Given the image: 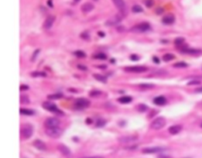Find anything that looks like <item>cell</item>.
<instances>
[{"instance_id": "obj_15", "label": "cell", "mask_w": 202, "mask_h": 158, "mask_svg": "<svg viewBox=\"0 0 202 158\" xmlns=\"http://www.w3.org/2000/svg\"><path fill=\"white\" fill-rule=\"evenodd\" d=\"M113 1L114 3H115V6H117V8L121 11L122 14L125 13V10H126V4L124 3L123 0H113Z\"/></svg>"}, {"instance_id": "obj_7", "label": "cell", "mask_w": 202, "mask_h": 158, "mask_svg": "<svg viewBox=\"0 0 202 158\" xmlns=\"http://www.w3.org/2000/svg\"><path fill=\"white\" fill-rule=\"evenodd\" d=\"M43 108L48 112H51L62 114V112L58 109V107L55 104H54L53 103H51V102H44L43 104Z\"/></svg>"}, {"instance_id": "obj_11", "label": "cell", "mask_w": 202, "mask_h": 158, "mask_svg": "<svg viewBox=\"0 0 202 158\" xmlns=\"http://www.w3.org/2000/svg\"><path fill=\"white\" fill-rule=\"evenodd\" d=\"M181 51L185 54H189V55H195V54H198L201 51L199 49H195V48H190L187 46H184L181 48Z\"/></svg>"}, {"instance_id": "obj_8", "label": "cell", "mask_w": 202, "mask_h": 158, "mask_svg": "<svg viewBox=\"0 0 202 158\" xmlns=\"http://www.w3.org/2000/svg\"><path fill=\"white\" fill-rule=\"evenodd\" d=\"M125 70L129 73H143L148 70L146 66H127L125 68Z\"/></svg>"}, {"instance_id": "obj_13", "label": "cell", "mask_w": 202, "mask_h": 158, "mask_svg": "<svg viewBox=\"0 0 202 158\" xmlns=\"http://www.w3.org/2000/svg\"><path fill=\"white\" fill-rule=\"evenodd\" d=\"M153 103L156 104V105L158 106H163L167 104V99L164 96H159V97H156V98H154L153 100Z\"/></svg>"}, {"instance_id": "obj_5", "label": "cell", "mask_w": 202, "mask_h": 158, "mask_svg": "<svg viewBox=\"0 0 202 158\" xmlns=\"http://www.w3.org/2000/svg\"><path fill=\"white\" fill-rule=\"evenodd\" d=\"M150 29V25L148 22H142L140 23L139 25H137L134 26L131 30L135 33H143V32H146Z\"/></svg>"}, {"instance_id": "obj_21", "label": "cell", "mask_w": 202, "mask_h": 158, "mask_svg": "<svg viewBox=\"0 0 202 158\" xmlns=\"http://www.w3.org/2000/svg\"><path fill=\"white\" fill-rule=\"evenodd\" d=\"M20 113L21 115H25V116H32L34 114V112L28 108H21Z\"/></svg>"}, {"instance_id": "obj_17", "label": "cell", "mask_w": 202, "mask_h": 158, "mask_svg": "<svg viewBox=\"0 0 202 158\" xmlns=\"http://www.w3.org/2000/svg\"><path fill=\"white\" fill-rule=\"evenodd\" d=\"M58 150L61 152V153H63L64 156H66V157L70 156L71 152H70V149H69L66 146H65V145L61 144V145H59V146H58Z\"/></svg>"}, {"instance_id": "obj_20", "label": "cell", "mask_w": 202, "mask_h": 158, "mask_svg": "<svg viewBox=\"0 0 202 158\" xmlns=\"http://www.w3.org/2000/svg\"><path fill=\"white\" fill-rule=\"evenodd\" d=\"M122 104H129L132 101V98L129 96H124V97H122L118 100Z\"/></svg>"}, {"instance_id": "obj_44", "label": "cell", "mask_w": 202, "mask_h": 158, "mask_svg": "<svg viewBox=\"0 0 202 158\" xmlns=\"http://www.w3.org/2000/svg\"><path fill=\"white\" fill-rule=\"evenodd\" d=\"M152 60H153V62H154L155 63H159V58H157V57H156V56H154V57H153Z\"/></svg>"}, {"instance_id": "obj_51", "label": "cell", "mask_w": 202, "mask_h": 158, "mask_svg": "<svg viewBox=\"0 0 202 158\" xmlns=\"http://www.w3.org/2000/svg\"><path fill=\"white\" fill-rule=\"evenodd\" d=\"M79 1H80V0H74V2H77V3H78V2H79Z\"/></svg>"}, {"instance_id": "obj_46", "label": "cell", "mask_w": 202, "mask_h": 158, "mask_svg": "<svg viewBox=\"0 0 202 158\" xmlns=\"http://www.w3.org/2000/svg\"><path fill=\"white\" fill-rule=\"evenodd\" d=\"M158 158H171V157L167 155H159V157H158Z\"/></svg>"}, {"instance_id": "obj_25", "label": "cell", "mask_w": 202, "mask_h": 158, "mask_svg": "<svg viewBox=\"0 0 202 158\" xmlns=\"http://www.w3.org/2000/svg\"><path fill=\"white\" fill-rule=\"evenodd\" d=\"M93 58L96 59H100V60H105L107 59V55L104 53H98L94 55Z\"/></svg>"}, {"instance_id": "obj_50", "label": "cell", "mask_w": 202, "mask_h": 158, "mask_svg": "<svg viewBox=\"0 0 202 158\" xmlns=\"http://www.w3.org/2000/svg\"><path fill=\"white\" fill-rule=\"evenodd\" d=\"M88 158H102L100 157H88Z\"/></svg>"}, {"instance_id": "obj_9", "label": "cell", "mask_w": 202, "mask_h": 158, "mask_svg": "<svg viewBox=\"0 0 202 158\" xmlns=\"http://www.w3.org/2000/svg\"><path fill=\"white\" fill-rule=\"evenodd\" d=\"M55 18L54 16H48V18H46L44 23H43V28L46 29H51V28L52 27V25H53V23L54 21H55Z\"/></svg>"}, {"instance_id": "obj_27", "label": "cell", "mask_w": 202, "mask_h": 158, "mask_svg": "<svg viewBox=\"0 0 202 158\" xmlns=\"http://www.w3.org/2000/svg\"><path fill=\"white\" fill-rule=\"evenodd\" d=\"M139 86L142 89H147L153 88V87H154V85H153V84H150V83H142Z\"/></svg>"}, {"instance_id": "obj_3", "label": "cell", "mask_w": 202, "mask_h": 158, "mask_svg": "<svg viewBox=\"0 0 202 158\" xmlns=\"http://www.w3.org/2000/svg\"><path fill=\"white\" fill-rule=\"evenodd\" d=\"M90 105V101L85 98H79L75 101V107L79 110L85 109Z\"/></svg>"}, {"instance_id": "obj_45", "label": "cell", "mask_w": 202, "mask_h": 158, "mask_svg": "<svg viewBox=\"0 0 202 158\" xmlns=\"http://www.w3.org/2000/svg\"><path fill=\"white\" fill-rule=\"evenodd\" d=\"M48 5L50 7H53V3H52V0H48Z\"/></svg>"}, {"instance_id": "obj_18", "label": "cell", "mask_w": 202, "mask_h": 158, "mask_svg": "<svg viewBox=\"0 0 202 158\" xmlns=\"http://www.w3.org/2000/svg\"><path fill=\"white\" fill-rule=\"evenodd\" d=\"M182 126L174 125L171 126V127H170L169 129H168V131H169V133L171 134H179L180 131H182Z\"/></svg>"}, {"instance_id": "obj_22", "label": "cell", "mask_w": 202, "mask_h": 158, "mask_svg": "<svg viewBox=\"0 0 202 158\" xmlns=\"http://www.w3.org/2000/svg\"><path fill=\"white\" fill-rule=\"evenodd\" d=\"M175 59V55H174L173 54H171V53H167V54H165V55L163 56V59L165 62H170V61L173 60Z\"/></svg>"}, {"instance_id": "obj_14", "label": "cell", "mask_w": 202, "mask_h": 158, "mask_svg": "<svg viewBox=\"0 0 202 158\" xmlns=\"http://www.w3.org/2000/svg\"><path fill=\"white\" fill-rule=\"evenodd\" d=\"M33 146H35L36 148L37 149L41 150V151L46 150V149H47V146H46L45 143L43 142H42L41 140H40V139H37V140L34 141V142H33Z\"/></svg>"}, {"instance_id": "obj_35", "label": "cell", "mask_w": 202, "mask_h": 158, "mask_svg": "<svg viewBox=\"0 0 202 158\" xmlns=\"http://www.w3.org/2000/svg\"><path fill=\"white\" fill-rule=\"evenodd\" d=\"M105 124H106V122H105V120H104V119H98L96 123V127H104Z\"/></svg>"}, {"instance_id": "obj_47", "label": "cell", "mask_w": 202, "mask_h": 158, "mask_svg": "<svg viewBox=\"0 0 202 158\" xmlns=\"http://www.w3.org/2000/svg\"><path fill=\"white\" fill-rule=\"evenodd\" d=\"M196 93H202V86L201 87H200V88H198V89H196Z\"/></svg>"}, {"instance_id": "obj_49", "label": "cell", "mask_w": 202, "mask_h": 158, "mask_svg": "<svg viewBox=\"0 0 202 158\" xmlns=\"http://www.w3.org/2000/svg\"><path fill=\"white\" fill-rule=\"evenodd\" d=\"M98 35L100 36L104 37V36H105V34H104V33H103V32H98Z\"/></svg>"}, {"instance_id": "obj_36", "label": "cell", "mask_w": 202, "mask_h": 158, "mask_svg": "<svg viewBox=\"0 0 202 158\" xmlns=\"http://www.w3.org/2000/svg\"><path fill=\"white\" fill-rule=\"evenodd\" d=\"M90 96L92 97H99L101 94V92L99 90H92L90 92Z\"/></svg>"}, {"instance_id": "obj_42", "label": "cell", "mask_w": 202, "mask_h": 158, "mask_svg": "<svg viewBox=\"0 0 202 158\" xmlns=\"http://www.w3.org/2000/svg\"><path fill=\"white\" fill-rule=\"evenodd\" d=\"M28 85H21L20 86V90L21 91H25V90H28Z\"/></svg>"}, {"instance_id": "obj_30", "label": "cell", "mask_w": 202, "mask_h": 158, "mask_svg": "<svg viewBox=\"0 0 202 158\" xmlns=\"http://www.w3.org/2000/svg\"><path fill=\"white\" fill-rule=\"evenodd\" d=\"M132 11L134 13H141L143 11V8L139 5H134L132 7Z\"/></svg>"}, {"instance_id": "obj_26", "label": "cell", "mask_w": 202, "mask_h": 158, "mask_svg": "<svg viewBox=\"0 0 202 158\" xmlns=\"http://www.w3.org/2000/svg\"><path fill=\"white\" fill-rule=\"evenodd\" d=\"M20 102L21 104H29L30 100H29L28 96L21 95L20 97Z\"/></svg>"}, {"instance_id": "obj_37", "label": "cell", "mask_w": 202, "mask_h": 158, "mask_svg": "<svg viewBox=\"0 0 202 158\" xmlns=\"http://www.w3.org/2000/svg\"><path fill=\"white\" fill-rule=\"evenodd\" d=\"M39 53H40V50H39V49H38V50H36L35 51H34V53H33V55L32 56V59H31V60L35 61L36 57H37V55H39Z\"/></svg>"}, {"instance_id": "obj_31", "label": "cell", "mask_w": 202, "mask_h": 158, "mask_svg": "<svg viewBox=\"0 0 202 158\" xmlns=\"http://www.w3.org/2000/svg\"><path fill=\"white\" fill-rule=\"evenodd\" d=\"M74 55H75L77 57H78V58H85V57H86L85 53L83 51L81 50L76 51L75 52H74Z\"/></svg>"}, {"instance_id": "obj_6", "label": "cell", "mask_w": 202, "mask_h": 158, "mask_svg": "<svg viewBox=\"0 0 202 158\" xmlns=\"http://www.w3.org/2000/svg\"><path fill=\"white\" fill-rule=\"evenodd\" d=\"M44 124H45L46 128H55L59 127L60 122H59L58 119L54 118V117H50V118H48L46 119Z\"/></svg>"}, {"instance_id": "obj_19", "label": "cell", "mask_w": 202, "mask_h": 158, "mask_svg": "<svg viewBox=\"0 0 202 158\" xmlns=\"http://www.w3.org/2000/svg\"><path fill=\"white\" fill-rule=\"evenodd\" d=\"M94 9V6L91 3H85L81 6V10L84 13H88Z\"/></svg>"}, {"instance_id": "obj_2", "label": "cell", "mask_w": 202, "mask_h": 158, "mask_svg": "<svg viewBox=\"0 0 202 158\" xmlns=\"http://www.w3.org/2000/svg\"><path fill=\"white\" fill-rule=\"evenodd\" d=\"M166 125V119L164 117H158L151 124V127L154 130H159Z\"/></svg>"}, {"instance_id": "obj_4", "label": "cell", "mask_w": 202, "mask_h": 158, "mask_svg": "<svg viewBox=\"0 0 202 158\" xmlns=\"http://www.w3.org/2000/svg\"><path fill=\"white\" fill-rule=\"evenodd\" d=\"M62 132L63 131H62V130L59 127L46 128V134L48 136L51 137V138H56L60 137V135L62 134Z\"/></svg>"}, {"instance_id": "obj_40", "label": "cell", "mask_w": 202, "mask_h": 158, "mask_svg": "<svg viewBox=\"0 0 202 158\" xmlns=\"http://www.w3.org/2000/svg\"><path fill=\"white\" fill-rule=\"evenodd\" d=\"M81 36L82 38H84V39H85V40H88V38H89V34H88V33L85 32V33H83L82 34H81Z\"/></svg>"}, {"instance_id": "obj_34", "label": "cell", "mask_w": 202, "mask_h": 158, "mask_svg": "<svg viewBox=\"0 0 202 158\" xmlns=\"http://www.w3.org/2000/svg\"><path fill=\"white\" fill-rule=\"evenodd\" d=\"M137 110L139 112H144L145 111L148 110V106H146L145 104H140L137 107Z\"/></svg>"}, {"instance_id": "obj_12", "label": "cell", "mask_w": 202, "mask_h": 158, "mask_svg": "<svg viewBox=\"0 0 202 158\" xmlns=\"http://www.w3.org/2000/svg\"><path fill=\"white\" fill-rule=\"evenodd\" d=\"M174 21H175V17L172 14H169L165 15L162 19L163 23L166 24V25H171L174 22Z\"/></svg>"}, {"instance_id": "obj_52", "label": "cell", "mask_w": 202, "mask_h": 158, "mask_svg": "<svg viewBox=\"0 0 202 158\" xmlns=\"http://www.w3.org/2000/svg\"><path fill=\"white\" fill-rule=\"evenodd\" d=\"M201 127H202V123H201Z\"/></svg>"}, {"instance_id": "obj_48", "label": "cell", "mask_w": 202, "mask_h": 158, "mask_svg": "<svg viewBox=\"0 0 202 158\" xmlns=\"http://www.w3.org/2000/svg\"><path fill=\"white\" fill-rule=\"evenodd\" d=\"M92 122V121L91 119H86V123H87V124H91Z\"/></svg>"}, {"instance_id": "obj_29", "label": "cell", "mask_w": 202, "mask_h": 158, "mask_svg": "<svg viewBox=\"0 0 202 158\" xmlns=\"http://www.w3.org/2000/svg\"><path fill=\"white\" fill-rule=\"evenodd\" d=\"M63 97V95L62 94H51V95H49L48 97V98L49 100H58V99H61Z\"/></svg>"}, {"instance_id": "obj_23", "label": "cell", "mask_w": 202, "mask_h": 158, "mask_svg": "<svg viewBox=\"0 0 202 158\" xmlns=\"http://www.w3.org/2000/svg\"><path fill=\"white\" fill-rule=\"evenodd\" d=\"M93 77L95 79H96L99 82H101L105 83L107 82V78L104 75H101V74H94Z\"/></svg>"}, {"instance_id": "obj_32", "label": "cell", "mask_w": 202, "mask_h": 158, "mask_svg": "<svg viewBox=\"0 0 202 158\" xmlns=\"http://www.w3.org/2000/svg\"><path fill=\"white\" fill-rule=\"evenodd\" d=\"M32 76L37 78V77H46V74L42 71H35L32 73Z\"/></svg>"}, {"instance_id": "obj_43", "label": "cell", "mask_w": 202, "mask_h": 158, "mask_svg": "<svg viewBox=\"0 0 202 158\" xmlns=\"http://www.w3.org/2000/svg\"><path fill=\"white\" fill-rule=\"evenodd\" d=\"M130 59L133 61H137L139 59V57L136 55H132L131 56H130Z\"/></svg>"}, {"instance_id": "obj_24", "label": "cell", "mask_w": 202, "mask_h": 158, "mask_svg": "<svg viewBox=\"0 0 202 158\" xmlns=\"http://www.w3.org/2000/svg\"><path fill=\"white\" fill-rule=\"evenodd\" d=\"M185 39L183 37H178L174 40V44L178 47H181L182 45V44L184 43Z\"/></svg>"}, {"instance_id": "obj_10", "label": "cell", "mask_w": 202, "mask_h": 158, "mask_svg": "<svg viewBox=\"0 0 202 158\" xmlns=\"http://www.w3.org/2000/svg\"><path fill=\"white\" fill-rule=\"evenodd\" d=\"M164 149L161 148V147H149V148L144 149L142 152L144 153H147V154H151V153H159L164 151Z\"/></svg>"}, {"instance_id": "obj_1", "label": "cell", "mask_w": 202, "mask_h": 158, "mask_svg": "<svg viewBox=\"0 0 202 158\" xmlns=\"http://www.w3.org/2000/svg\"><path fill=\"white\" fill-rule=\"evenodd\" d=\"M21 134L23 138L25 139L31 138L33 134V126L30 124H25L21 127Z\"/></svg>"}, {"instance_id": "obj_41", "label": "cell", "mask_w": 202, "mask_h": 158, "mask_svg": "<svg viewBox=\"0 0 202 158\" xmlns=\"http://www.w3.org/2000/svg\"><path fill=\"white\" fill-rule=\"evenodd\" d=\"M78 68L79 70H83V71H85V70H87V67H86L85 66L81 65V64H78Z\"/></svg>"}, {"instance_id": "obj_53", "label": "cell", "mask_w": 202, "mask_h": 158, "mask_svg": "<svg viewBox=\"0 0 202 158\" xmlns=\"http://www.w3.org/2000/svg\"><path fill=\"white\" fill-rule=\"evenodd\" d=\"M95 1H97V0H95Z\"/></svg>"}, {"instance_id": "obj_16", "label": "cell", "mask_w": 202, "mask_h": 158, "mask_svg": "<svg viewBox=\"0 0 202 158\" xmlns=\"http://www.w3.org/2000/svg\"><path fill=\"white\" fill-rule=\"evenodd\" d=\"M137 140V136H125V137L119 138V142L122 143H129L132 142H135Z\"/></svg>"}, {"instance_id": "obj_38", "label": "cell", "mask_w": 202, "mask_h": 158, "mask_svg": "<svg viewBox=\"0 0 202 158\" xmlns=\"http://www.w3.org/2000/svg\"><path fill=\"white\" fill-rule=\"evenodd\" d=\"M201 84V82L198 80H193L191 81V82H189V83H188V85H200Z\"/></svg>"}, {"instance_id": "obj_28", "label": "cell", "mask_w": 202, "mask_h": 158, "mask_svg": "<svg viewBox=\"0 0 202 158\" xmlns=\"http://www.w3.org/2000/svg\"><path fill=\"white\" fill-rule=\"evenodd\" d=\"M188 66V64L185 62H179L174 64V67L176 68H185Z\"/></svg>"}, {"instance_id": "obj_39", "label": "cell", "mask_w": 202, "mask_h": 158, "mask_svg": "<svg viewBox=\"0 0 202 158\" xmlns=\"http://www.w3.org/2000/svg\"><path fill=\"white\" fill-rule=\"evenodd\" d=\"M164 10L163 9L162 7H158L156 8V14H162L163 13H164Z\"/></svg>"}, {"instance_id": "obj_33", "label": "cell", "mask_w": 202, "mask_h": 158, "mask_svg": "<svg viewBox=\"0 0 202 158\" xmlns=\"http://www.w3.org/2000/svg\"><path fill=\"white\" fill-rule=\"evenodd\" d=\"M144 3L147 7L150 8L154 5V1L153 0H144Z\"/></svg>"}]
</instances>
